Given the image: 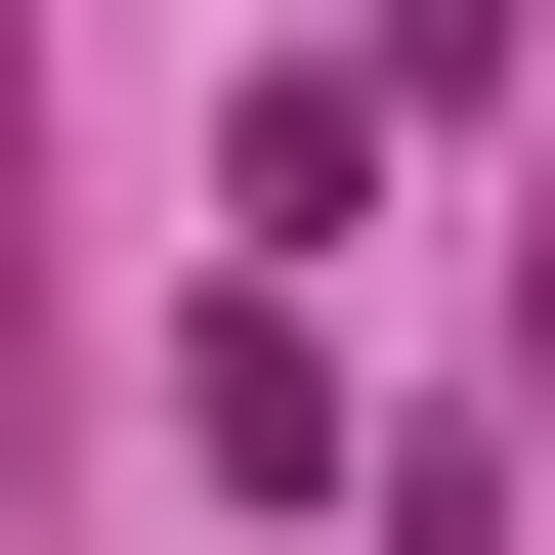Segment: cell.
Returning a JSON list of instances; mask_svg holds the SVG:
<instances>
[{"label": "cell", "mask_w": 555, "mask_h": 555, "mask_svg": "<svg viewBox=\"0 0 555 555\" xmlns=\"http://www.w3.org/2000/svg\"><path fill=\"white\" fill-rule=\"evenodd\" d=\"M0 470H86V214H43V0H0Z\"/></svg>", "instance_id": "6da1fadb"}, {"label": "cell", "mask_w": 555, "mask_h": 555, "mask_svg": "<svg viewBox=\"0 0 555 555\" xmlns=\"http://www.w3.org/2000/svg\"><path fill=\"white\" fill-rule=\"evenodd\" d=\"M343 86H555V0H385V43H343Z\"/></svg>", "instance_id": "7a4b0ae2"}, {"label": "cell", "mask_w": 555, "mask_h": 555, "mask_svg": "<svg viewBox=\"0 0 555 555\" xmlns=\"http://www.w3.org/2000/svg\"><path fill=\"white\" fill-rule=\"evenodd\" d=\"M513 343H555V129H513Z\"/></svg>", "instance_id": "3957f363"}]
</instances>
